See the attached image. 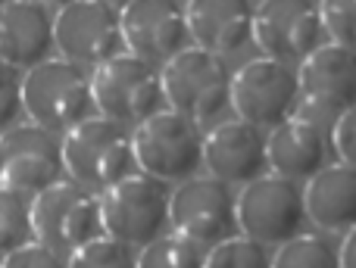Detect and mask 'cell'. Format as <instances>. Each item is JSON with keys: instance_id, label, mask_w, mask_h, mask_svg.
Wrapping results in <instances>:
<instances>
[{"instance_id": "13", "label": "cell", "mask_w": 356, "mask_h": 268, "mask_svg": "<svg viewBox=\"0 0 356 268\" xmlns=\"http://www.w3.org/2000/svg\"><path fill=\"white\" fill-rule=\"evenodd\" d=\"M66 162H63V140L56 134L22 125L0 134V187L35 200L38 194L50 190L63 181Z\"/></svg>"}, {"instance_id": "31", "label": "cell", "mask_w": 356, "mask_h": 268, "mask_svg": "<svg viewBox=\"0 0 356 268\" xmlns=\"http://www.w3.org/2000/svg\"><path fill=\"white\" fill-rule=\"evenodd\" d=\"M338 256H341V268H356V231H350L344 237Z\"/></svg>"}, {"instance_id": "18", "label": "cell", "mask_w": 356, "mask_h": 268, "mask_svg": "<svg viewBox=\"0 0 356 268\" xmlns=\"http://www.w3.org/2000/svg\"><path fill=\"white\" fill-rule=\"evenodd\" d=\"M297 78H300V97L316 100L344 116L356 106V50L325 44L300 62Z\"/></svg>"}, {"instance_id": "17", "label": "cell", "mask_w": 356, "mask_h": 268, "mask_svg": "<svg viewBox=\"0 0 356 268\" xmlns=\"http://www.w3.org/2000/svg\"><path fill=\"white\" fill-rule=\"evenodd\" d=\"M188 28L194 47L225 56L253 41V16L257 6L247 0H194L184 3Z\"/></svg>"}, {"instance_id": "20", "label": "cell", "mask_w": 356, "mask_h": 268, "mask_svg": "<svg viewBox=\"0 0 356 268\" xmlns=\"http://www.w3.org/2000/svg\"><path fill=\"white\" fill-rule=\"evenodd\" d=\"M307 215L322 231L350 234L356 231V169L353 165H325L313 181L303 187Z\"/></svg>"}, {"instance_id": "5", "label": "cell", "mask_w": 356, "mask_h": 268, "mask_svg": "<svg viewBox=\"0 0 356 268\" xmlns=\"http://www.w3.org/2000/svg\"><path fill=\"white\" fill-rule=\"evenodd\" d=\"M31 231L38 244L56 250L60 256H72L104 237L100 196L75 181L54 184L31 200Z\"/></svg>"}, {"instance_id": "24", "label": "cell", "mask_w": 356, "mask_h": 268, "mask_svg": "<svg viewBox=\"0 0 356 268\" xmlns=\"http://www.w3.org/2000/svg\"><path fill=\"white\" fill-rule=\"evenodd\" d=\"M207 268H272V256L263 244L238 234L207 253Z\"/></svg>"}, {"instance_id": "25", "label": "cell", "mask_w": 356, "mask_h": 268, "mask_svg": "<svg viewBox=\"0 0 356 268\" xmlns=\"http://www.w3.org/2000/svg\"><path fill=\"white\" fill-rule=\"evenodd\" d=\"M69 268H138V256L131 246L110 237H97L69 256Z\"/></svg>"}, {"instance_id": "11", "label": "cell", "mask_w": 356, "mask_h": 268, "mask_svg": "<svg viewBox=\"0 0 356 268\" xmlns=\"http://www.w3.org/2000/svg\"><path fill=\"white\" fill-rule=\"evenodd\" d=\"M300 100V78L288 62L257 56L232 75V110L241 122L257 125L259 131L278 128L294 116Z\"/></svg>"}, {"instance_id": "9", "label": "cell", "mask_w": 356, "mask_h": 268, "mask_svg": "<svg viewBox=\"0 0 356 268\" xmlns=\"http://www.w3.org/2000/svg\"><path fill=\"white\" fill-rule=\"evenodd\" d=\"M307 194L303 184L284 181L278 175H263L238 194L241 237L263 246H284L297 240L307 225Z\"/></svg>"}, {"instance_id": "16", "label": "cell", "mask_w": 356, "mask_h": 268, "mask_svg": "<svg viewBox=\"0 0 356 268\" xmlns=\"http://www.w3.org/2000/svg\"><path fill=\"white\" fill-rule=\"evenodd\" d=\"M54 12L35 0L0 3V66L31 72L41 62L54 60Z\"/></svg>"}, {"instance_id": "10", "label": "cell", "mask_w": 356, "mask_h": 268, "mask_svg": "<svg viewBox=\"0 0 356 268\" xmlns=\"http://www.w3.org/2000/svg\"><path fill=\"white\" fill-rule=\"evenodd\" d=\"M56 53L72 66L100 69L122 56V12L104 0H72L56 10Z\"/></svg>"}, {"instance_id": "27", "label": "cell", "mask_w": 356, "mask_h": 268, "mask_svg": "<svg viewBox=\"0 0 356 268\" xmlns=\"http://www.w3.org/2000/svg\"><path fill=\"white\" fill-rule=\"evenodd\" d=\"M22 112V75L10 66H0V134L16 128Z\"/></svg>"}, {"instance_id": "8", "label": "cell", "mask_w": 356, "mask_h": 268, "mask_svg": "<svg viewBox=\"0 0 356 268\" xmlns=\"http://www.w3.org/2000/svg\"><path fill=\"white\" fill-rule=\"evenodd\" d=\"M169 225L175 237L191 240L209 253L213 246L238 237V196L228 184L197 175L172 190Z\"/></svg>"}, {"instance_id": "6", "label": "cell", "mask_w": 356, "mask_h": 268, "mask_svg": "<svg viewBox=\"0 0 356 268\" xmlns=\"http://www.w3.org/2000/svg\"><path fill=\"white\" fill-rule=\"evenodd\" d=\"M169 200L172 194L166 184L141 175L116 184L100 196V215H104V237L119 240L131 250H147L169 228Z\"/></svg>"}, {"instance_id": "3", "label": "cell", "mask_w": 356, "mask_h": 268, "mask_svg": "<svg viewBox=\"0 0 356 268\" xmlns=\"http://www.w3.org/2000/svg\"><path fill=\"white\" fill-rule=\"evenodd\" d=\"M138 171L160 184H184L203 169L207 134L191 119L163 110L131 131Z\"/></svg>"}, {"instance_id": "30", "label": "cell", "mask_w": 356, "mask_h": 268, "mask_svg": "<svg viewBox=\"0 0 356 268\" xmlns=\"http://www.w3.org/2000/svg\"><path fill=\"white\" fill-rule=\"evenodd\" d=\"M291 119H297V122H307V125H313V128H319V131H325L328 137H332V131H334V125H338V112H332L328 106H322V103H316V100H307V97H300L297 100V106H294V116Z\"/></svg>"}, {"instance_id": "19", "label": "cell", "mask_w": 356, "mask_h": 268, "mask_svg": "<svg viewBox=\"0 0 356 268\" xmlns=\"http://www.w3.org/2000/svg\"><path fill=\"white\" fill-rule=\"evenodd\" d=\"M328 156V134L307 122L288 119L284 125L269 131V175L294 181L307 187L322 169Z\"/></svg>"}, {"instance_id": "23", "label": "cell", "mask_w": 356, "mask_h": 268, "mask_svg": "<svg viewBox=\"0 0 356 268\" xmlns=\"http://www.w3.org/2000/svg\"><path fill=\"white\" fill-rule=\"evenodd\" d=\"M138 268H207V253L175 234L138 253Z\"/></svg>"}, {"instance_id": "4", "label": "cell", "mask_w": 356, "mask_h": 268, "mask_svg": "<svg viewBox=\"0 0 356 268\" xmlns=\"http://www.w3.org/2000/svg\"><path fill=\"white\" fill-rule=\"evenodd\" d=\"M94 110L104 119L119 125H144L147 119L160 116L166 94H163V75L150 62L122 53L104 62L91 75Z\"/></svg>"}, {"instance_id": "1", "label": "cell", "mask_w": 356, "mask_h": 268, "mask_svg": "<svg viewBox=\"0 0 356 268\" xmlns=\"http://www.w3.org/2000/svg\"><path fill=\"white\" fill-rule=\"evenodd\" d=\"M63 162L69 181L100 196L138 175L131 131L104 116H91L63 137Z\"/></svg>"}, {"instance_id": "7", "label": "cell", "mask_w": 356, "mask_h": 268, "mask_svg": "<svg viewBox=\"0 0 356 268\" xmlns=\"http://www.w3.org/2000/svg\"><path fill=\"white\" fill-rule=\"evenodd\" d=\"M163 94L169 110L191 122H209L225 106H232V72L225 56L191 47L160 69Z\"/></svg>"}, {"instance_id": "26", "label": "cell", "mask_w": 356, "mask_h": 268, "mask_svg": "<svg viewBox=\"0 0 356 268\" xmlns=\"http://www.w3.org/2000/svg\"><path fill=\"white\" fill-rule=\"evenodd\" d=\"M319 6L332 44L356 50V0H325Z\"/></svg>"}, {"instance_id": "12", "label": "cell", "mask_w": 356, "mask_h": 268, "mask_svg": "<svg viewBox=\"0 0 356 268\" xmlns=\"http://www.w3.org/2000/svg\"><path fill=\"white\" fill-rule=\"evenodd\" d=\"M253 44L263 50L266 60L275 62H303L332 44L322 22V6L307 0H266L253 16Z\"/></svg>"}, {"instance_id": "15", "label": "cell", "mask_w": 356, "mask_h": 268, "mask_svg": "<svg viewBox=\"0 0 356 268\" xmlns=\"http://www.w3.org/2000/svg\"><path fill=\"white\" fill-rule=\"evenodd\" d=\"M203 169L228 187H247L269 175V134L241 119L216 125L203 144Z\"/></svg>"}, {"instance_id": "2", "label": "cell", "mask_w": 356, "mask_h": 268, "mask_svg": "<svg viewBox=\"0 0 356 268\" xmlns=\"http://www.w3.org/2000/svg\"><path fill=\"white\" fill-rule=\"evenodd\" d=\"M22 110L31 125L66 137L94 112L91 78L85 69L54 56L22 75Z\"/></svg>"}, {"instance_id": "29", "label": "cell", "mask_w": 356, "mask_h": 268, "mask_svg": "<svg viewBox=\"0 0 356 268\" xmlns=\"http://www.w3.org/2000/svg\"><path fill=\"white\" fill-rule=\"evenodd\" d=\"M332 144H334V153L341 156V162L356 169V106L338 119V125L332 131Z\"/></svg>"}, {"instance_id": "14", "label": "cell", "mask_w": 356, "mask_h": 268, "mask_svg": "<svg viewBox=\"0 0 356 268\" xmlns=\"http://www.w3.org/2000/svg\"><path fill=\"white\" fill-rule=\"evenodd\" d=\"M125 50L150 66H169L175 56L194 47L184 3L172 0H131L122 10Z\"/></svg>"}, {"instance_id": "28", "label": "cell", "mask_w": 356, "mask_h": 268, "mask_svg": "<svg viewBox=\"0 0 356 268\" xmlns=\"http://www.w3.org/2000/svg\"><path fill=\"white\" fill-rule=\"evenodd\" d=\"M0 268H69V259L35 240V244H29V246H22V250L10 253L6 259H0Z\"/></svg>"}, {"instance_id": "21", "label": "cell", "mask_w": 356, "mask_h": 268, "mask_svg": "<svg viewBox=\"0 0 356 268\" xmlns=\"http://www.w3.org/2000/svg\"><path fill=\"white\" fill-rule=\"evenodd\" d=\"M35 244L31 231V200L16 190L0 187V259Z\"/></svg>"}, {"instance_id": "22", "label": "cell", "mask_w": 356, "mask_h": 268, "mask_svg": "<svg viewBox=\"0 0 356 268\" xmlns=\"http://www.w3.org/2000/svg\"><path fill=\"white\" fill-rule=\"evenodd\" d=\"M272 268H341V256L328 240L300 234L297 240L278 246L272 256Z\"/></svg>"}]
</instances>
